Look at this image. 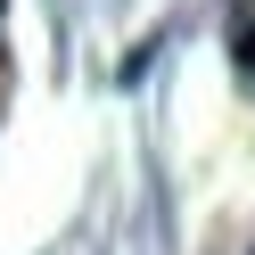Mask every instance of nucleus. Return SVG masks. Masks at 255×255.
<instances>
[{
  "mask_svg": "<svg viewBox=\"0 0 255 255\" xmlns=\"http://www.w3.org/2000/svg\"><path fill=\"white\" fill-rule=\"evenodd\" d=\"M239 66H247V74H255V17H247V25H239Z\"/></svg>",
  "mask_w": 255,
  "mask_h": 255,
  "instance_id": "f257e3e1",
  "label": "nucleus"
}]
</instances>
